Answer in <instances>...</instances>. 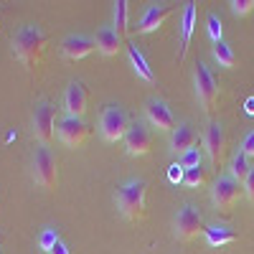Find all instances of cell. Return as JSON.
I'll return each instance as SVG.
<instances>
[{
    "mask_svg": "<svg viewBox=\"0 0 254 254\" xmlns=\"http://www.w3.org/2000/svg\"><path fill=\"white\" fill-rule=\"evenodd\" d=\"M46 46H49V33L41 26H33V23L23 26L13 36V54L28 71L38 69L41 59L46 54Z\"/></svg>",
    "mask_w": 254,
    "mask_h": 254,
    "instance_id": "cell-1",
    "label": "cell"
},
{
    "mask_svg": "<svg viewBox=\"0 0 254 254\" xmlns=\"http://www.w3.org/2000/svg\"><path fill=\"white\" fill-rule=\"evenodd\" d=\"M145 198H147V181L142 178H130L125 181L117 193H115V203L120 208V214L130 221H140L145 219Z\"/></svg>",
    "mask_w": 254,
    "mask_h": 254,
    "instance_id": "cell-2",
    "label": "cell"
},
{
    "mask_svg": "<svg viewBox=\"0 0 254 254\" xmlns=\"http://www.w3.org/2000/svg\"><path fill=\"white\" fill-rule=\"evenodd\" d=\"M127 130H130V117L122 107L117 104H107L102 110V117H99V132L107 142H117V140H125Z\"/></svg>",
    "mask_w": 254,
    "mask_h": 254,
    "instance_id": "cell-3",
    "label": "cell"
},
{
    "mask_svg": "<svg viewBox=\"0 0 254 254\" xmlns=\"http://www.w3.org/2000/svg\"><path fill=\"white\" fill-rule=\"evenodd\" d=\"M33 178L36 183L44 188V190H54L56 181H59V165L54 153L49 150L46 145L36 147V155H33Z\"/></svg>",
    "mask_w": 254,
    "mask_h": 254,
    "instance_id": "cell-4",
    "label": "cell"
},
{
    "mask_svg": "<svg viewBox=\"0 0 254 254\" xmlns=\"http://www.w3.org/2000/svg\"><path fill=\"white\" fill-rule=\"evenodd\" d=\"M193 79H196V97L201 102L203 112H211L216 107V102H219V81H216V76L211 74V69L206 66L203 61H196Z\"/></svg>",
    "mask_w": 254,
    "mask_h": 254,
    "instance_id": "cell-5",
    "label": "cell"
},
{
    "mask_svg": "<svg viewBox=\"0 0 254 254\" xmlns=\"http://www.w3.org/2000/svg\"><path fill=\"white\" fill-rule=\"evenodd\" d=\"M242 183L234 181L231 176H219L214 181V186H211V198H214V206L219 211H224V214H229L231 208L237 206L239 196H242Z\"/></svg>",
    "mask_w": 254,
    "mask_h": 254,
    "instance_id": "cell-6",
    "label": "cell"
},
{
    "mask_svg": "<svg viewBox=\"0 0 254 254\" xmlns=\"http://www.w3.org/2000/svg\"><path fill=\"white\" fill-rule=\"evenodd\" d=\"M201 231H206V224H203V216H201V211L196 206H181L178 208V214H176V237L188 242V239H193L198 237Z\"/></svg>",
    "mask_w": 254,
    "mask_h": 254,
    "instance_id": "cell-7",
    "label": "cell"
},
{
    "mask_svg": "<svg viewBox=\"0 0 254 254\" xmlns=\"http://www.w3.org/2000/svg\"><path fill=\"white\" fill-rule=\"evenodd\" d=\"M155 145V132L145 122L130 125V130L125 135V150L130 155H147Z\"/></svg>",
    "mask_w": 254,
    "mask_h": 254,
    "instance_id": "cell-8",
    "label": "cell"
},
{
    "mask_svg": "<svg viewBox=\"0 0 254 254\" xmlns=\"http://www.w3.org/2000/svg\"><path fill=\"white\" fill-rule=\"evenodd\" d=\"M54 120H56V107L51 102H38L33 107V135L46 147L54 137Z\"/></svg>",
    "mask_w": 254,
    "mask_h": 254,
    "instance_id": "cell-9",
    "label": "cell"
},
{
    "mask_svg": "<svg viewBox=\"0 0 254 254\" xmlns=\"http://www.w3.org/2000/svg\"><path fill=\"white\" fill-rule=\"evenodd\" d=\"M59 137L64 145L69 147H81L89 137V125L84 122V117H74V115H64L59 120Z\"/></svg>",
    "mask_w": 254,
    "mask_h": 254,
    "instance_id": "cell-10",
    "label": "cell"
},
{
    "mask_svg": "<svg viewBox=\"0 0 254 254\" xmlns=\"http://www.w3.org/2000/svg\"><path fill=\"white\" fill-rule=\"evenodd\" d=\"M145 115H147V120H150V125L158 127V130H163V132H173L176 127H178L176 125V117H173V110L168 107L165 99H158V97L147 99Z\"/></svg>",
    "mask_w": 254,
    "mask_h": 254,
    "instance_id": "cell-11",
    "label": "cell"
},
{
    "mask_svg": "<svg viewBox=\"0 0 254 254\" xmlns=\"http://www.w3.org/2000/svg\"><path fill=\"white\" fill-rule=\"evenodd\" d=\"M203 145H206V153L211 158V163L219 165L221 158H224V150H226V132L219 122H211L206 127V135H203Z\"/></svg>",
    "mask_w": 254,
    "mask_h": 254,
    "instance_id": "cell-12",
    "label": "cell"
},
{
    "mask_svg": "<svg viewBox=\"0 0 254 254\" xmlns=\"http://www.w3.org/2000/svg\"><path fill=\"white\" fill-rule=\"evenodd\" d=\"M94 49H97L94 38L81 36V33L66 36V38H64V44H61V54H64V59H69V61H79L84 56H89Z\"/></svg>",
    "mask_w": 254,
    "mask_h": 254,
    "instance_id": "cell-13",
    "label": "cell"
},
{
    "mask_svg": "<svg viewBox=\"0 0 254 254\" xmlns=\"http://www.w3.org/2000/svg\"><path fill=\"white\" fill-rule=\"evenodd\" d=\"M173 15V5H147L137 20V33H153L158 31L168 18Z\"/></svg>",
    "mask_w": 254,
    "mask_h": 254,
    "instance_id": "cell-14",
    "label": "cell"
},
{
    "mask_svg": "<svg viewBox=\"0 0 254 254\" xmlns=\"http://www.w3.org/2000/svg\"><path fill=\"white\" fill-rule=\"evenodd\" d=\"M87 104H89V92L81 81H71L66 94H64V107H66V115L81 117L87 112Z\"/></svg>",
    "mask_w": 254,
    "mask_h": 254,
    "instance_id": "cell-15",
    "label": "cell"
},
{
    "mask_svg": "<svg viewBox=\"0 0 254 254\" xmlns=\"http://www.w3.org/2000/svg\"><path fill=\"white\" fill-rule=\"evenodd\" d=\"M193 28H196V3H186L183 15H181V51H178V61L186 59V51L190 46Z\"/></svg>",
    "mask_w": 254,
    "mask_h": 254,
    "instance_id": "cell-16",
    "label": "cell"
},
{
    "mask_svg": "<svg viewBox=\"0 0 254 254\" xmlns=\"http://www.w3.org/2000/svg\"><path fill=\"white\" fill-rule=\"evenodd\" d=\"M94 44H97V51H99V54H104V56H117L120 49H122V36H120L112 26H102V28L97 31Z\"/></svg>",
    "mask_w": 254,
    "mask_h": 254,
    "instance_id": "cell-17",
    "label": "cell"
},
{
    "mask_svg": "<svg viewBox=\"0 0 254 254\" xmlns=\"http://www.w3.org/2000/svg\"><path fill=\"white\" fill-rule=\"evenodd\" d=\"M196 142H198V135L193 132L190 125H178L171 132V150L178 153V155H183L186 150H190V147H196Z\"/></svg>",
    "mask_w": 254,
    "mask_h": 254,
    "instance_id": "cell-18",
    "label": "cell"
},
{
    "mask_svg": "<svg viewBox=\"0 0 254 254\" xmlns=\"http://www.w3.org/2000/svg\"><path fill=\"white\" fill-rule=\"evenodd\" d=\"M203 237H206L208 247H224V244H231L237 239V231L226 224H208Z\"/></svg>",
    "mask_w": 254,
    "mask_h": 254,
    "instance_id": "cell-19",
    "label": "cell"
},
{
    "mask_svg": "<svg viewBox=\"0 0 254 254\" xmlns=\"http://www.w3.org/2000/svg\"><path fill=\"white\" fill-rule=\"evenodd\" d=\"M127 54H130V64H132V69H135L137 79H142V81H147V84H153V81H155V74H153V66L147 64L145 54H142L135 44L127 46Z\"/></svg>",
    "mask_w": 254,
    "mask_h": 254,
    "instance_id": "cell-20",
    "label": "cell"
},
{
    "mask_svg": "<svg viewBox=\"0 0 254 254\" xmlns=\"http://www.w3.org/2000/svg\"><path fill=\"white\" fill-rule=\"evenodd\" d=\"M249 160L252 158H247L242 150H237L234 158H231V163H229V176L234 181H239V183H244L249 178V173H252V163Z\"/></svg>",
    "mask_w": 254,
    "mask_h": 254,
    "instance_id": "cell-21",
    "label": "cell"
},
{
    "mask_svg": "<svg viewBox=\"0 0 254 254\" xmlns=\"http://www.w3.org/2000/svg\"><path fill=\"white\" fill-rule=\"evenodd\" d=\"M211 54H214V59L219 61V66H224V69H231V66L237 64V56H234V51H231V46L226 44V41H219V44H214Z\"/></svg>",
    "mask_w": 254,
    "mask_h": 254,
    "instance_id": "cell-22",
    "label": "cell"
},
{
    "mask_svg": "<svg viewBox=\"0 0 254 254\" xmlns=\"http://www.w3.org/2000/svg\"><path fill=\"white\" fill-rule=\"evenodd\" d=\"M127 13H130V3L127 0H117L115 3V31L120 36L127 33Z\"/></svg>",
    "mask_w": 254,
    "mask_h": 254,
    "instance_id": "cell-23",
    "label": "cell"
},
{
    "mask_svg": "<svg viewBox=\"0 0 254 254\" xmlns=\"http://www.w3.org/2000/svg\"><path fill=\"white\" fill-rule=\"evenodd\" d=\"M206 181H208V173H206V168H203V165H198V168H188L186 176H183V183L190 186V188H201Z\"/></svg>",
    "mask_w": 254,
    "mask_h": 254,
    "instance_id": "cell-24",
    "label": "cell"
},
{
    "mask_svg": "<svg viewBox=\"0 0 254 254\" xmlns=\"http://www.w3.org/2000/svg\"><path fill=\"white\" fill-rule=\"evenodd\" d=\"M206 31H208V36H211V41H214V44L224 41V38H221V18H219L216 13H208V18H206Z\"/></svg>",
    "mask_w": 254,
    "mask_h": 254,
    "instance_id": "cell-25",
    "label": "cell"
},
{
    "mask_svg": "<svg viewBox=\"0 0 254 254\" xmlns=\"http://www.w3.org/2000/svg\"><path fill=\"white\" fill-rule=\"evenodd\" d=\"M178 163H181L183 171H188V168H198L201 165V150H198V147H190V150H186L178 158Z\"/></svg>",
    "mask_w": 254,
    "mask_h": 254,
    "instance_id": "cell-26",
    "label": "cell"
},
{
    "mask_svg": "<svg viewBox=\"0 0 254 254\" xmlns=\"http://www.w3.org/2000/svg\"><path fill=\"white\" fill-rule=\"evenodd\" d=\"M56 242H59V231H56V229H44V231H41V237H38V247L44 249V252H51Z\"/></svg>",
    "mask_w": 254,
    "mask_h": 254,
    "instance_id": "cell-27",
    "label": "cell"
},
{
    "mask_svg": "<svg viewBox=\"0 0 254 254\" xmlns=\"http://www.w3.org/2000/svg\"><path fill=\"white\" fill-rule=\"evenodd\" d=\"M231 10H234L237 15H247V13H252L254 10V0H231Z\"/></svg>",
    "mask_w": 254,
    "mask_h": 254,
    "instance_id": "cell-28",
    "label": "cell"
},
{
    "mask_svg": "<svg viewBox=\"0 0 254 254\" xmlns=\"http://www.w3.org/2000/svg\"><path fill=\"white\" fill-rule=\"evenodd\" d=\"M239 150L247 155V158H254V130H249L247 135H244V140H242V147Z\"/></svg>",
    "mask_w": 254,
    "mask_h": 254,
    "instance_id": "cell-29",
    "label": "cell"
},
{
    "mask_svg": "<svg viewBox=\"0 0 254 254\" xmlns=\"http://www.w3.org/2000/svg\"><path fill=\"white\" fill-rule=\"evenodd\" d=\"M183 176H186V171L181 168V163H173L168 168V181L171 183H183Z\"/></svg>",
    "mask_w": 254,
    "mask_h": 254,
    "instance_id": "cell-30",
    "label": "cell"
},
{
    "mask_svg": "<svg viewBox=\"0 0 254 254\" xmlns=\"http://www.w3.org/2000/svg\"><path fill=\"white\" fill-rule=\"evenodd\" d=\"M244 190H247V196H249V201L254 203V165H252V173H249V178L244 181Z\"/></svg>",
    "mask_w": 254,
    "mask_h": 254,
    "instance_id": "cell-31",
    "label": "cell"
},
{
    "mask_svg": "<svg viewBox=\"0 0 254 254\" xmlns=\"http://www.w3.org/2000/svg\"><path fill=\"white\" fill-rule=\"evenodd\" d=\"M49 254H69V247H66V244H64V242L59 239V242L54 244V249H51Z\"/></svg>",
    "mask_w": 254,
    "mask_h": 254,
    "instance_id": "cell-32",
    "label": "cell"
},
{
    "mask_svg": "<svg viewBox=\"0 0 254 254\" xmlns=\"http://www.w3.org/2000/svg\"><path fill=\"white\" fill-rule=\"evenodd\" d=\"M247 115H254V97L247 99Z\"/></svg>",
    "mask_w": 254,
    "mask_h": 254,
    "instance_id": "cell-33",
    "label": "cell"
}]
</instances>
